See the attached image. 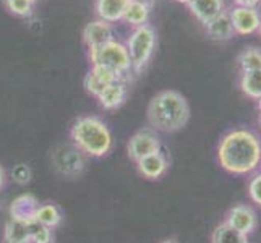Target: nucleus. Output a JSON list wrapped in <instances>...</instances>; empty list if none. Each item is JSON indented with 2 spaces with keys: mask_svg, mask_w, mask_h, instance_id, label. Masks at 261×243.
Segmentation results:
<instances>
[{
  "mask_svg": "<svg viewBox=\"0 0 261 243\" xmlns=\"http://www.w3.org/2000/svg\"><path fill=\"white\" fill-rule=\"evenodd\" d=\"M259 123H261V114H259Z\"/></svg>",
  "mask_w": 261,
  "mask_h": 243,
  "instance_id": "nucleus-36",
  "label": "nucleus"
},
{
  "mask_svg": "<svg viewBox=\"0 0 261 243\" xmlns=\"http://www.w3.org/2000/svg\"><path fill=\"white\" fill-rule=\"evenodd\" d=\"M188 119H190L188 101L172 89L161 91L151 99L148 105V122L154 131L174 133L184 128Z\"/></svg>",
  "mask_w": 261,
  "mask_h": 243,
  "instance_id": "nucleus-2",
  "label": "nucleus"
},
{
  "mask_svg": "<svg viewBox=\"0 0 261 243\" xmlns=\"http://www.w3.org/2000/svg\"><path fill=\"white\" fill-rule=\"evenodd\" d=\"M156 46V33L149 24L135 28L132 36L125 42L128 57L132 62V70L140 71L146 67Z\"/></svg>",
  "mask_w": 261,
  "mask_h": 243,
  "instance_id": "nucleus-5",
  "label": "nucleus"
},
{
  "mask_svg": "<svg viewBox=\"0 0 261 243\" xmlns=\"http://www.w3.org/2000/svg\"><path fill=\"white\" fill-rule=\"evenodd\" d=\"M117 79H120V78L117 76L114 71L102 68V67L93 65V68L88 71V75L85 78V88H86V91L89 94L97 97L107 86L112 85L114 81H117Z\"/></svg>",
  "mask_w": 261,
  "mask_h": 243,
  "instance_id": "nucleus-11",
  "label": "nucleus"
},
{
  "mask_svg": "<svg viewBox=\"0 0 261 243\" xmlns=\"http://www.w3.org/2000/svg\"><path fill=\"white\" fill-rule=\"evenodd\" d=\"M62 211L59 209V206L52 204V203H44L38 206V211H36L34 221H38L42 226H46L49 229H56L62 224Z\"/></svg>",
  "mask_w": 261,
  "mask_h": 243,
  "instance_id": "nucleus-20",
  "label": "nucleus"
},
{
  "mask_svg": "<svg viewBox=\"0 0 261 243\" xmlns=\"http://www.w3.org/2000/svg\"><path fill=\"white\" fill-rule=\"evenodd\" d=\"M240 89L245 96L259 101L261 99V70L244 71L240 76Z\"/></svg>",
  "mask_w": 261,
  "mask_h": 243,
  "instance_id": "nucleus-21",
  "label": "nucleus"
},
{
  "mask_svg": "<svg viewBox=\"0 0 261 243\" xmlns=\"http://www.w3.org/2000/svg\"><path fill=\"white\" fill-rule=\"evenodd\" d=\"M4 243H31L28 222L8 219L4 229Z\"/></svg>",
  "mask_w": 261,
  "mask_h": 243,
  "instance_id": "nucleus-18",
  "label": "nucleus"
},
{
  "mask_svg": "<svg viewBox=\"0 0 261 243\" xmlns=\"http://www.w3.org/2000/svg\"><path fill=\"white\" fill-rule=\"evenodd\" d=\"M204 30H206V34H208V38L213 41H227L236 34L229 12L226 10L216 16L214 20H211L208 24H204Z\"/></svg>",
  "mask_w": 261,
  "mask_h": 243,
  "instance_id": "nucleus-16",
  "label": "nucleus"
},
{
  "mask_svg": "<svg viewBox=\"0 0 261 243\" xmlns=\"http://www.w3.org/2000/svg\"><path fill=\"white\" fill-rule=\"evenodd\" d=\"M83 39H85V44L88 46L89 50H94V49L106 46L107 42L114 41L111 23L102 21V20H96V21L88 23L83 31Z\"/></svg>",
  "mask_w": 261,
  "mask_h": 243,
  "instance_id": "nucleus-10",
  "label": "nucleus"
},
{
  "mask_svg": "<svg viewBox=\"0 0 261 243\" xmlns=\"http://www.w3.org/2000/svg\"><path fill=\"white\" fill-rule=\"evenodd\" d=\"M248 195L251 198V201L255 204L261 206V172L255 174L250 178L248 182Z\"/></svg>",
  "mask_w": 261,
  "mask_h": 243,
  "instance_id": "nucleus-26",
  "label": "nucleus"
},
{
  "mask_svg": "<svg viewBox=\"0 0 261 243\" xmlns=\"http://www.w3.org/2000/svg\"><path fill=\"white\" fill-rule=\"evenodd\" d=\"M137 2H143V4H146L152 8V4H154V0H137Z\"/></svg>",
  "mask_w": 261,
  "mask_h": 243,
  "instance_id": "nucleus-30",
  "label": "nucleus"
},
{
  "mask_svg": "<svg viewBox=\"0 0 261 243\" xmlns=\"http://www.w3.org/2000/svg\"><path fill=\"white\" fill-rule=\"evenodd\" d=\"M73 145L89 157H104L114 146L109 127L97 117H80L70 130Z\"/></svg>",
  "mask_w": 261,
  "mask_h": 243,
  "instance_id": "nucleus-3",
  "label": "nucleus"
},
{
  "mask_svg": "<svg viewBox=\"0 0 261 243\" xmlns=\"http://www.w3.org/2000/svg\"><path fill=\"white\" fill-rule=\"evenodd\" d=\"M236 2L237 7H250V8H256L259 4H261V0H233Z\"/></svg>",
  "mask_w": 261,
  "mask_h": 243,
  "instance_id": "nucleus-28",
  "label": "nucleus"
},
{
  "mask_svg": "<svg viewBox=\"0 0 261 243\" xmlns=\"http://www.w3.org/2000/svg\"><path fill=\"white\" fill-rule=\"evenodd\" d=\"M28 230H30L31 243H52L54 241L52 229L42 226L38 221L28 222Z\"/></svg>",
  "mask_w": 261,
  "mask_h": 243,
  "instance_id": "nucleus-24",
  "label": "nucleus"
},
{
  "mask_svg": "<svg viewBox=\"0 0 261 243\" xmlns=\"http://www.w3.org/2000/svg\"><path fill=\"white\" fill-rule=\"evenodd\" d=\"M258 33H259V36H261V24H259V28H258Z\"/></svg>",
  "mask_w": 261,
  "mask_h": 243,
  "instance_id": "nucleus-34",
  "label": "nucleus"
},
{
  "mask_svg": "<svg viewBox=\"0 0 261 243\" xmlns=\"http://www.w3.org/2000/svg\"><path fill=\"white\" fill-rule=\"evenodd\" d=\"M30 2H31V4H34V2H38V0H30Z\"/></svg>",
  "mask_w": 261,
  "mask_h": 243,
  "instance_id": "nucleus-35",
  "label": "nucleus"
},
{
  "mask_svg": "<svg viewBox=\"0 0 261 243\" xmlns=\"http://www.w3.org/2000/svg\"><path fill=\"white\" fill-rule=\"evenodd\" d=\"M128 0H96V13L99 20L115 23L123 18Z\"/></svg>",
  "mask_w": 261,
  "mask_h": 243,
  "instance_id": "nucleus-17",
  "label": "nucleus"
},
{
  "mask_svg": "<svg viewBox=\"0 0 261 243\" xmlns=\"http://www.w3.org/2000/svg\"><path fill=\"white\" fill-rule=\"evenodd\" d=\"M89 60L96 67H102L114 71L120 79H127L132 70V62L125 44L119 41H111L106 46L89 50Z\"/></svg>",
  "mask_w": 261,
  "mask_h": 243,
  "instance_id": "nucleus-4",
  "label": "nucleus"
},
{
  "mask_svg": "<svg viewBox=\"0 0 261 243\" xmlns=\"http://www.w3.org/2000/svg\"><path fill=\"white\" fill-rule=\"evenodd\" d=\"M52 162L59 172L65 177H78L80 174H83L86 167L85 154L75 145L60 146L56 149L52 154Z\"/></svg>",
  "mask_w": 261,
  "mask_h": 243,
  "instance_id": "nucleus-6",
  "label": "nucleus"
},
{
  "mask_svg": "<svg viewBox=\"0 0 261 243\" xmlns=\"http://www.w3.org/2000/svg\"><path fill=\"white\" fill-rule=\"evenodd\" d=\"M229 16H230L232 26H233V31L242 36L256 33L261 24V16L256 8L236 5L229 12Z\"/></svg>",
  "mask_w": 261,
  "mask_h": 243,
  "instance_id": "nucleus-8",
  "label": "nucleus"
},
{
  "mask_svg": "<svg viewBox=\"0 0 261 243\" xmlns=\"http://www.w3.org/2000/svg\"><path fill=\"white\" fill-rule=\"evenodd\" d=\"M211 241L213 243H248V237L244 235V233H240L239 230L232 229L230 226H227V224L224 222L214 229Z\"/></svg>",
  "mask_w": 261,
  "mask_h": 243,
  "instance_id": "nucleus-22",
  "label": "nucleus"
},
{
  "mask_svg": "<svg viewBox=\"0 0 261 243\" xmlns=\"http://www.w3.org/2000/svg\"><path fill=\"white\" fill-rule=\"evenodd\" d=\"M218 159L227 172L247 175L261 164V141L250 130L229 131L218 146Z\"/></svg>",
  "mask_w": 261,
  "mask_h": 243,
  "instance_id": "nucleus-1",
  "label": "nucleus"
},
{
  "mask_svg": "<svg viewBox=\"0 0 261 243\" xmlns=\"http://www.w3.org/2000/svg\"><path fill=\"white\" fill-rule=\"evenodd\" d=\"M127 151H128L130 159L138 162L140 159L152 154V152L161 151L159 137L152 128H143L130 138L127 145Z\"/></svg>",
  "mask_w": 261,
  "mask_h": 243,
  "instance_id": "nucleus-7",
  "label": "nucleus"
},
{
  "mask_svg": "<svg viewBox=\"0 0 261 243\" xmlns=\"http://www.w3.org/2000/svg\"><path fill=\"white\" fill-rule=\"evenodd\" d=\"M31 169L26 166V164H16L13 169H12V178L15 180L16 183L20 185H24L28 183L31 180Z\"/></svg>",
  "mask_w": 261,
  "mask_h": 243,
  "instance_id": "nucleus-27",
  "label": "nucleus"
},
{
  "mask_svg": "<svg viewBox=\"0 0 261 243\" xmlns=\"http://www.w3.org/2000/svg\"><path fill=\"white\" fill-rule=\"evenodd\" d=\"M125 97H127V83H125V79H117L97 96V101L104 109L114 111L123 104Z\"/></svg>",
  "mask_w": 261,
  "mask_h": 243,
  "instance_id": "nucleus-14",
  "label": "nucleus"
},
{
  "mask_svg": "<svg viewBox=\"0 0 261 243\" xmlns=\"http://www.w3.org/2000/svg\"><path fill=\"white\" fill-rule=\"evenodd\" d=\"M138 170L143 177H146L149 180H156L161 178L166 172H167V167H169V162L164 152L156 151L152 154L143 157L137 162Z\"/></svg>",
  "mask_w": 261,
  "mask_h": 243,
  "instance_id": "nucleus-12",
  "label": "nucleus"
},
{
  "mask_svg": "<svg viewBox=\"0 0 261 243\" xmlns=\"http://www.w3.org/2000/svg\"><path fill=\"white\" fill-rule=\"evenodd\" d=\"M161 243H177L175 240H164V241H161Z\"/></svg>",
  "mask_w": 261,
  "mask_h": 243,
  "instance_id": "nucleus-32",
  "label": "nucleus"
},
{
  "mask_svg": "<svg viewBox=\"0 0 261 243\" xmlns=\"http://www.w3.org/2000/svg\"><path fill=\"white\" fill-rule=\"evenodd\" d=\"M190 12L195 18L203 24H208L216 16L224 12V2L222 0H192L188 4Z\"/></svg>",
  "mask_w": 261,
  "mask_h": 243,
  "instance_id": "nucleus-13",
  "label": "nucleus"
},
{
  "mask_svg": "<svg viewBox=\"0 0 261 243\" xmlns=\"http://www.w3.org/2000/svg\"><path fill=\"white\" fill-rule=\"evenodd\" d=\"M258 109H259V114H261V99L258 101Z\"/></svg>",
  "mask_w": 261,
  "mask_h": 243,
  "instance_id": "nucleus-33",
  "label": "nucleus"
},
{
  "mask_svg": "<svg viewBox=\"0 0 261 243\" xmlns=\"http://www.w3.org/2000/svg\"><path fill=\"white\" fill-rule=\"evenodd\" d=\"M239 67L244 71L261 70V50L256 47H248L239 56Z\"/></svg>",
  "mask_w": 261,
  "mask_h": 243,
  "instance_id": "nucleus-23",
  "label": "nucleus"
},
{
  "mask_svg": "<svg viewBox=\"0 0 261 243\" xmlns=\"http://www.w3.org/2000/svg\"><path fill=\"white\" fill-rule=\"evenodd\" d=\"M5 182H7V175H5V170H4V167L0 166V190L5 186Z\"/></svg>",
  "mask_w": 261,
  "mask_h": 243,
  "instance_id": "nucleus-29",
  "label": "nucleus"
},
{
  "mask_svg": "<svg viewBox=\"0 0 261 243\" xmlns=\"http://www.w3.org/2000/svg\"><path fill=\"white\" fill-rule=\"evenodd\" d=\"M177 2H180V4H185V5H188L192 2V0H177Z\"/></svg>",
  "mask_w": 261,
  "mask_h": 243,
  "instance_id": "nucleus-31",
  "label": "nucleus"
},
{
  "mask_svg": "<svg viewBox=\"0 0 261 243\" xmlns=\"http://www.w3.org/2000/svg\"><path fill=\"white\" fill-rule=\"evenodd\" d=\"M38 206H39V203L33 195H21L12 201L10 215H12V219H16V221L31 222V221H34Z\"/></svg>",
  "mask_w": 261,
  "mask_h": 243,
  "instance_id": "nucleus-15",
  "label": "nucleus"
},
{
  "mask_svg": "<svg viewBox=\"0 0 261 243\" xmlns=\"http://www.w3.org/2000/svg\"><path fill=\"white\" fill-rule=\"evenodd\" d=\"M7 10L16 16H30L33 13V5L30 0H2Z\"/></svg>",
  "mask_w": 261,
  "mask_h": 243,
  "instance_id": "nucleus-25",
  "label": "nucleus"
},
{
  "mask_svg": "<svg viewBox=\"0 0 261 243\" xmlns=\"http://www.w3.org/2000/svg\"><path fill=\"white\" fill-rule=\"evenodd\" d=\"M226 224L248 237L250 233L256 229L258 219H256L255 211L251 209L250 206L239 204V206H233L232 209H229L226 215Z\"/></svg>",
  "mask_w": 261,
  "mask_h": 243,
  "instance_id": "nucleus-9",
  "label": "nucleus"
},
{
  "mask_svg": "<svg viewBox=\"0 0 261 243\" xmlns=\"http://www.w3.org/2000/svg\"><path fill=\"white\" fill-rule=\"evenodd\" d=\"M149 12H151L149 5L143 4V2H137V0H128V5H127V8H125V13H123L122 20H125L128 24L135 26V28H138V26L146 24Z\"/></svg>",
  "mask_w": 261,
  "mask_h": 243,
  "instance_id": "nucleus-19",
  "label": "nucleus"
}]
</instances>
